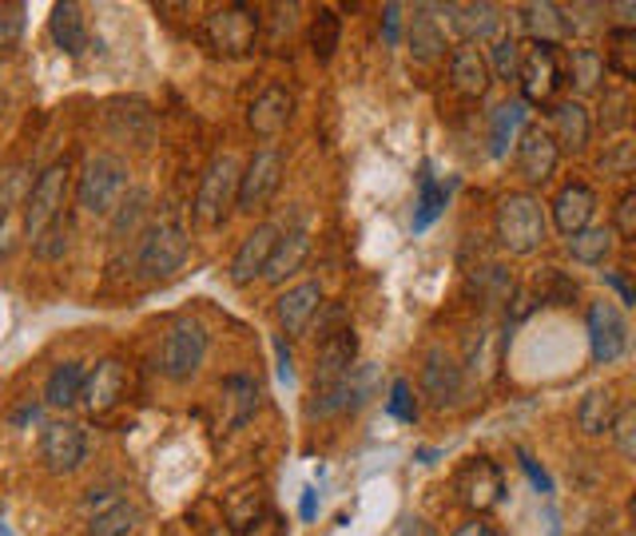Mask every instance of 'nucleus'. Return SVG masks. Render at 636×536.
Listing matches in <instances>:
<instances>
[{"instance_id": "obj_1", "label": "nucleus", "mask_w": 636, "mask_h": 536, "mask_svg": "<svg viewBox=\"0 0 636 536\" xmlns=\"http://www.w3.org/2000/svg\"><path fill=\"white\" fill-rule=\"evenodd\" d=\"M494 235L509 255H533L549 235V215L529 191H509L494 211Z\"/></svg>"}, {"instance_id": "obj_2", "label": "nucleus", "mask_w": 636, "mask_h": 536, "mask_svg": "<svg viewBox=\"0 0 636 536\" xmlns=\"http://www.w3.org/2000/svg\"><path fill=\"white\" fill-rule=\"evenodd\" d=\"M128 195V163L112 151H96L84 159V168L76 175V203L88 215L112 218V211Z\"/></svg>"}, {"instance_id": "obj_3", "label": "nucleus", "mask_w": 636, "mask_h": 536, "mask_svg": "<svg viewBox=\"0 0 636 536\" xmlns=\"http://www.w3.org/2000/svg\"><path fill=\"white\" fill-rule=\"evenodd\" d=\"M188 250H191V235L179 218H159L144 231L139 238V250H136V270L139 278L148 282H163V278L179 275V267L188 262Z\"/></svg>"}, {"instance_id": "obj_4", "label": "nucleus", "mask_w": 636, "mask_h": 536, "mask_svg": "<svg viewBox=\"0 0 636 536\" xmlns=\"http://www.w3.org/2000/svg\"><path fill=\"white\" fill-rule=\"evenodd\" d=\"M68 191H72V168L68 159H56L49 168L40 171L32 179L29 195L20 203V223H24V235L29 243L40 235L44 227H52L56 218H64V203H68Z\"/></svg>"}, {"instance_id": "obj_5", "label": "nucleus", "mask_w": 636, "mask_h": 536, "mask_svg": "<svg viewBox=\"0 0 636 536\" xmlns=\"http://www.w3.org/2000/svg\"><path fill=\"white\" fill-rule=\"evenodd\" d=\"M235 187H239V163L231 156H215L199 179V191H195V223L208 231H219L223 223L231 218L235 211Z\"/></svg>"}, {"instance_id": "obj_6", "label": "nucleus", "mask_w": 636, "mask_h": 536, "mask_svg": "<svg viewBox=\"0 0 636 536\" xmlns=\"http://www.w3.org/2000/svg\"><path fill=\"white\" fill-rule=\"evenodd\" d=\"M203 40L219 56H247L258 40V12L251 4H223L203 17Z\"/></svg>"}, {"instance_id": "obj_7", "label": "nucleus", "mask_w": 636, "mask_h": 536, "mask_svg": "<svg viewBox=\"0 0 636 536\" xmlns=\"http://www.w3.org/2000/svg\"><path fill=\"white\" fill-rule=\"evenodd\" d=\"M283 168L287 159L278 148H258L255 156L239 168V187H235V211L243 215H255L275 199L278 183H283Z\"/></svg>"}, {"instance_id": "obj_8", "label": "nucleus", "mask_w": 636, "mask_h": 536, "mask_svg": "<svg viewBox=\"0 0 636 536\" xmlns=\"http://www.w3.org/2000/svg\"><path fill=\"white\" fill-rule=\"evenodd\" d=\"M203 357H208V330L199 326L195 318H179L163 337V350H159L163 377L168 382H191L203 369Z\"/></svg>"}, {"instance_id": "obj_9", "label": "nucleus", "mask_w": 636, "mask_h": 536, "mask_svg": "<svg viewBox=\"0 0 636 536\" xmlns=\"http://www.w3.org/2000/svg\"><path fill=\"white\" fill-rule=\"evenodd\" d=\"M40 461L56 476L76 473V469L88 461V437H84V429H80L76 421H68V417L49 421L44 433H40Z\"/></svg>"}, {"instance_id": "obj_10", "label": "nucleus", "mask_w": 636, "mask_h": 536, "mask_svg": "<svg viewBox=\"0 0 636 536\" xmlns=\"http://www.w3.org/2000/svg\"><path fill=\"white\" fill-rule=\"evenodd\" d=\"M585 330H589V346H593V362L608 366V362H621L628 350V322L621 314L616 302L608 298H596L585 314Z\"/></svg>"}, {"instance_id": "obj_11", "label": "nucleus", "mask_w": 636, "mask_h": 536, "mask_svg": "<svg viewBox=\"0 0 636 536\" xmlns=\"http://www.w3.org/2000/svg\"><path fill=\"white\" fill-rule=\"evenodd\" d=\"M517 84H521V104H553L556 88L565 84V72H561L556 49L533 44L529 52H521Z\"/></svg>"}, {"instance_id": "obj_12", "label": "nucleus", "mask_w": 636, "mask_h": 536, "mask_svg": "<svg viewBox=\"0 0 636 536\" xmlns=\"http://www.w3.org/2000/svg\"><path fill=\"white\" fill-rule=\"evenodd\" d=\"M466 389V369L446 346H434L422 362V394L434 409H454Z\"/></svg>"}, {"instance_id": "obj_13", "label": "nucleus", "mask_w": 636, "mask_h": 536, "mask_svg": "<svg viewBox=\"0 0 636 536\" xmlns=\"http://www.w3.org/2000/svg\"><path fill=\"white\" fill-rule=\"evenodd\" d=\"M454 489L462 496V505L474 508V513H489V508L501 501L506 493V481H501V469L489 461V457H469L466 465L457 469Z\"/></svg>"}, {"instance_id": "obj_14", "label": "nucleus", "mask_w": 636, "mask_h": 536, "mask_svg": "<svg viewBox=\"0 0 636 536\" xmlns=\"http://www.w3.org/2000/svg\"><path fill=\"white\" fill-rule=\"evenodd\" d=\"M124 394H128V369H124L119 357H104V362H96V369L84 377L80 406L88 409L92 417H104L124 401Z\"/></svg>"}, {"instance_id": "obj_15", "label": "nucleus", "mask_w": 636, "mask_h": 536, "mask_svg": "<svg viewBox=\"0 0 636 536\" xmlns=\"http://www.w3.org/2000/svg\"><path fill=\"white\" fill-rule=\"evenodd\" d=\"M556 159H561V151H556L549 128H541V124H526L521 136H517V171H521L533 187H541V183L553 179Z\"/></svg>"}, {"instance_id": "obj_16", "label": "nucleus", "mask_w": 636, "mask_h": 536, "mask_svg": "<svg viewBox=\"0 0 636 536\" xmlns=\"http://www.w3.org/2000/svg\"><path fill=\"white\" fill-rule=\"evenodd\" d=\"M278 223H258L255 231H251L243 243H239L235 258H231V282L235 287H251L255 278H263V270H267V258L271 250H275V238H278Z\"/></svg>"}, {"instance_id": "obj_17", "label": "nucleus", "mask_w": 636, "mask_h": 536, "mask_svg": "<svg viewBox=\"0 0 636 536\" xmlns=\"http://www.w3.org/2000/svg\"><path fill=\"white\" fill-rule=\"evenodd\" d=\"M358 362V334L354 330H338V334L322 337L318 342V354H315V389L322 386H338L342 377L354 369Z\"/></svg>"}, {"instance_id": "obj_18", "label": "nucleus", "mask_w": 636, "mask_h": 536, "mask_svg": "<svg viewBox=\"0 0 636 536\" xmlns=\"http://www.w3.org/2000/svg\"><path fill=\"white\" fill-rule=\"evenodd\" d=\"M549 119H553V143L556 151H585L589 148V136H593V116H589V108L581 104V99H561V104H553L549 108Z\"/></svg>"}, {"instance_id": "obj_19", "label": "nucleus", "mask_w": 636, "mask_h": 536, "mask_svg": "<svg viewBox=\"0 0 636 536\" xmlns=\"http://www.w3.org/2000/svg\"><path fill=\"white\" fill-rule=\"evenodd\" d=\"M290 116H295V96H290L287 88H267L258 92L255 99H251L247 108V128L255 131L258 139H275L278 131L287 128Z\"/></svg>"}, {"instance_id": "obj_20", "label": "nucleus", "mask_w": 636, "mask_h": 536, "mask_svg": "<svg viewBox=\"0 0 636 536\" xmlns=\"http://www.w3.org/2000/svg\"><path fill=\"white\" fill-rule=\"evenodd\" d=\"M596 215V191L589 183H565L553 199V223L561 235H576V231L593 227Z\"/></svg>"}, {"instance_id": "obj_21", "label": "nucleus", "mask_w": 636, "mask_h": 536, "mask_svg": "<svg viewBox=\"0 0 636 536\" xmlns=\"http://www.w3.org/2000/svg\"><path fill=\"white\" fill-rule=\"evenodd\" d=\"M307 255H310V235H307V227H287V231H278L275 250H271L263 278H267L271 287H278V282H287L290 275H298V270H303Z\"/></svg>"}, {"instance_id": "obj_22", "label": "nucleus", "mask_w": 636, "mask_h": 536, "mask_svg": "<svg viewBox=\"0 0 636 536\" xmlns=\"http://www.w3.org/2000/svg\"><path fill=\"white\" fill-rule=\"evenodd\" d=\"M322 302H327V298H322V282L307 278V282H298V287H290L287 294L278 298V322H283L287 334H307L310 318L318 314Z\"/></svg>"}, {"instance_id": "obj_23", "label": "nucleus", "mask_w": 636, "mask_h": 536, "mask_svg": "<svg viewBox=\"0 0 636 536\" xmlns=\"http://www.w3.org/2000/svg\"><path fill=\"white\" fill-rule=\"evenodd\" d=\"M449 84H454V88L462 92V96H469V99H481L489 92L494 76H489L486 56H481L474 44L454 49V56H449Z\"/></svg>"}, {"instance_id": "obj_24", "label": "nucleus", "mask_w": 636, "mask_h": 536, "mask_svg": "<svg viewBox=\"0 0 636 536\" xmlns=\"http://www.w3.org/2000/svg\"><path fill=\"white\" fill-rule=\"evenodd\" d=\"M449 24L466 44H481V40H494L497 29H501V12L489 0H477V4H449Z\"/></svg>"}, {"instance_id": "obj_25", "label": "nucleus", "mask_w": 636, "mask_h": 536, "mask_svg": "<svg viewBox=\"0 0 636 536\" xmlns=\"http://www.w3.org/2000/svg\"><path fill=\"white\" fill-rule=\"evenodd\" d=\"M49 36L64 56H80L88 49V20H84V9L80 4H52L49 12Z\"/></svg>"}, {"instance_id": "obj_26", "label": "nucleus", "mask_w": 636, "mask_h": 536, "mask_svg": "<svg viewBox=\"0 0 636 536\" xmlns=\"http://www.w3.org/2000/svg\"><path fill=\"white\" fill-rule=\"evenodd\" d=\"M406 49L417 64H434V60L446 52V32H442V24L434 20V4L414 9L410 29H406Z\"/></svg>"}, {"instance_id": "obj_27", "label": "nucleus", "mask_w": 636, "mask_h": 536, "mask_svg": "<svg viewBox=\"0 0 636 536\" xmlns=\"http://www.w3.org/2000/svg\"><path fill=\"white\" fill-rule=\"evenodd\" d=\"M521 29H526L537 44H545V49H556L561 40L573 36V32H569L565 9H561V4H549V0H541V4H526V9H521Z\"/></svg>"}, {"instance_id": "obj_28", "label": "nucleus", "mask_w": 636, "mask_h": 536, "mask_svg": "<svg viewBox=\"0 0 636 536\" xmlns=\"http://www.w3.org/2000/svg\"><path fill=\"white\" fill-rule=\"evenodd\" d=\"M258 409V382L251 374L223 377V421L227 429H243Z\"/></svg>"}, {"instance_id": "obj_29", "label": "nucleus", "mask_w": 636, "mask_h": 536, "mask_svg": "<svg viewBox=\"0 0 636 536\" xmlns=\"http://www.w3.org/2000/svg\"><path fill=\"white\" fill-rule=\"evenodd\" d=\"M84 366L80 362H56L49 374V382H44V401H49L52 409H72L80 401V394H84Z\"/></svg>"}, {"instance_id": "obj_30", "label": "nucleus", "mask_w": 636, "mask_h": 536, "mask_svg": "<svg viewBox=\"0 0 636 536\" xmlns=\"http://www.w3.org/2000/svg\"><path fill=\"white\" fill-rule=\"evenodd\" d=\"M561 72H565V79L581 96H593V92H601V84H605V60H601L596 49H585V44L569 52V64Z\"/></svg>"}, {"instance_id": "obj_31", "label": "nucleus", "mask_w": 636, "mask_h": 536, "mask_svg": "<svg viewBox=\"0 0 636 536\" xmlns=\"http://www.w3.org/2000/svg\"><path fill=\"white\" fill-rule=\"evenodd\" d=\"M613 417H616V397L613 389H589L585 397H581V406H576V426H581V433L589 437H601L613 429Z\"/></svg>"}, {"instance_id": "obj_32", "label": "nucleus", "mask_w": 636, "mask_h": 536, "mask_svg": "<svg viewBox=\"0 0 636 536\" xmlns=\"http://www.w3.org/2000/svg\"><path fill=\"white\" fill-rule=\"evenodd\" d=\"M616 247V235L613 227H585L576 231V235H569V255H573V262H581V267H601L608 255H613Z\"/></svg>"}, {"instance_id": "obj_33", "label": "nucleus", "mask_w": 636, "mask_h": 536, "mask_svg": "<svg viewBox=\"0 0 636 536\" xmlns=\"http://www.w3.org/2000/svg\"><path fill=\"white\" fill-rule=\"evenodd\" d=\"M608 44H605V72H613V76H621L625 84H633L636 79V32L628 29H608Z\"/></svg>"}, {"instance_id": "obj_34", "label": "nucleus", "mask_w": 636, "mask_h": 536, "mask_svg": "<svg viewBox=\"0 0 636 536\" xmlns=\"http://www.w3.org/2000/svg\"><path fill=\"white\" fill-rule=\"evenodd\" d=\"M307 40H310V52H315L318 64L335 60L338 44H342V17H338L335 9H318L307 29Z\"/></svg>"}, {"instance_id": "obj_35", "label": "nucleus", "mask_w": 636, "mask_h": 536, "mask_svg": "<svg viewBox=\"0 0 636 536\" xmlns=\"http://www.w3.org/2000/svg\"><path fill=\"white\" fill-rule=\"evenodd\" d=\"M136 521H139L136 505L124 496V501H116V505L104 508V513L88 516V536H131Z\"/></svg>"}, {"instance_id": "obj_36", "label": "nucleus", "mask_w": 636, "mask_h": 536, "mask_svg": "<svg viewBox=\"0 0 636 536\" xmlns=\"http://www.w3.org/2000/svg\"><path fill=\"white\" fill-rule=\"evenodd\" d=\"M521 116H526V104L521 99H506V104H497L494 111V143H489V151H494L497 159L506 156L509 143H513V136H521Z\"/></svg>"}, {"instance_id": "obj_37", "label": "nucleus", "mask_w": 636, "mask_h": 536, "mask_svg": "<svg viewBox=\"0 0 636 536\" xmlns=\"http://www.w3.org/2000/svg\"><path fill=\"white\" fill-rule=\"evenodd\" d=\"M382 389V369L374 362H354L347 374V409H362Z\"/></svg>"}, {"instance_id": "obj_38", "label": "nucleus", "mask_w": 636, "mask_h": 536, "mask_svg": "<svg viewBox=\"0 0 636 536\" xmlns=\"http://www.w3.org/2000/svg\"><path fill=\"white\" fill-rule=\"evenodd\" d=\"M486 64H489V76L494 79L513 84L517 68H521V44H517V36H494V49H489Z\"/></svg>"}, {"instance_id": "obj_39", "label": "nucleus", "mask_w": 636, "mask_h": 536, "mask_svg": "<svg viewBox=\"0 0 636 536\" xmlns=\"http://www.w3.org/2000/svg\"><path fill=\"white\" fill-rule=\"evenodd\" d=\"M449 203V187L434 183L430 175H422V195H417V207H414V231H426Z\"/></svg>"}, {"instance_id": "obj_40", "label": "nucleus", "mask_w": 636, "mask_h": 536, "mask_svg": "<svg viewBox=\"0 0 636 536\" xmlns=\"http://www.w3.org/2000/svg\"><path fill=\"white\" fill-rule=\"evenodd\" d=\"M72 247V223L68 218H56L52 227H44L36 238H32V250H36V258H44V262H56V258H64Z\"/></svg>"}, {"instance_id": "obj_41", "label": "nucleus", "mask_w": 636, "mask_h": 536, "mask_svg": "<svg viewBox=\"0 0 636 536\" xmlns=\"http://www.w3.org/2000/svg\"><path fill=\"white\" fill-rule=\"evenodd\" d=\"M148 191H128L124 195V203H119L116 211H112V235H136L139 231V218L148 215Z\"/></svg>"}, {"instance_id": "obj_42", "label": "nucleus", "mask_w": 636, "mask_h": 536, "mask_svg": "<svg viewBox=\"0 0 636 536\" xmlns=\"http://www.w3.org/2000/svg\"><path fill=\"white\" fill-rule=\"evenodd\" d=\"M613 441L621 449V457H636V406L625 401V406H616V417H613Z\"/></svg>"}, {"instance_id": "obj_43", "label": "nucleus", "mask_w": 636, "mask_h": 536, "mask_svg": "<svg viewBox=\"0 0 636 536\" xmlns=\"http://www.w3.org/2000/svg\"><path fill=\"white\" fill-rule=\"evenodd\" d=\"M347 409V377L338 382V386H322L315 389V397L307 401V414L310 417H335Z\"/></svg>"}, {"instance_id": "obj_44", "label": "nucleus", "mask_w": 636, "mask_h": 536, "mask_svg": "<svg viewBox=\"0 0 636 536\" xmlns=\"http://www.w3.org/2000/svg\"><path fill=\"white\" fill-rule=\"evenodd\" d=\"M29 175H24V168H4L0 171V215L9 207H17V203H24V195H29Z\"/></svg>"}, {"instance_id": "obj_45", "label": "nucleus", "mask_w": 636, "mask_h": 536, "mask_svg": "<svg viewBox=\"0 0 636 536\" xmlns=\"http://www.w3.org/2000/svg\"><path fill=\"white\" fill-rule=\"evenodd\" d=\"M628 92L625 88H605V108H601V128L605 131H616L628 124Z\"/></svg>"}, {"instance_id": "obj_46", "label": "nucleus", "mask_w": 636, "mask_h": 536, "mask_svg": "<svg viewBox=\"0 0 636 536\" xmlns=\"http://www.w3.org/2000/svg\"><path fill=\"white\" fill-rule=\"evenodd\" d=\"M20 32H24V4H0V52L20 44Z\"/></svg>"}, {"instance_id": "obj_47", "label": "nucleus", "mask_w": 636, "mask_h": 536, "mask_svg": "<svg viewBox=\"0 0 636 536\" xmlns=\"http://www.w3.org/2000/svg\"><path fill=\"white\" fill-rule=\"evenodd\" d=\"M386 409L398 417V421H406V426L417 417V401H414V394H410V382H406V377H398L394 386H390Z\"/></svg>"}, {"instance_id": "obj_48", "label": "nucleus", "mask_w": 636, "mask_h": 536, "mask_svg": "<svg viewBox=\"0 0 636 536\" xmlns=\"http://www.w3.org/2000/svg\"><path fill=\"white\" fill-rule=\"evenodd\" d=\"M116 501H124V489L119 485H92L88 493H84V501H80V513H84V521H88V516L112 508Z\"/></svg>"}, {"instance_id": "obj_49", "label": "nucleus", "mask_w": 636, "mask_h": 536, "mask_svg": "<svg viewBox=\"0 0 636 536\" xmlns=\"http://www.w3.org/2000/svg\"><path fill=\"white\" fill-rule=\"evenodd\" d=\"M310 326H315V334H318V342H322V337H330V334H338V330H347L350 322H347V307H338V302H322V307H318V314L310 318Z\"/></svg>"}, {"instance_id": "obj_50", "label": "nucleus", "mask_w": 636, "mask_h": 536, "mask_svg": "<svg viewBox=\"0 0 636 536\" xmlns=\"http://www.w3.org/2000/svg\"><path fill=\"white\" fill-rule=\"evenodd\" d=\"M616 238H636V191H625L616 203V218L608 223Z\"/></svg>"}, {"instance_id": "obj_51", "label": "nucleus", "mask_w": 636, "mask_h": 536, "mask_svg": "<svg viewBox=\"0 0 636 536\" xmlns=\"http://www.w3.org/2000/svg\"><path fill=\"white\" fill-rule=\"evenodd\" d=\"M601 171H613V175H628V171H633V143H628V139H621L616 148H608L605 156H601Z\"/></svg>"}, {"instance_id": "obj_52", "label": "nucleus", "mask_w": 636, "mask_h": 536, "mask_svg": "<svg viewBox=\"0 0 636 536\" xmlns=\"http://www.w3.org/2000/svg\"><path fill=\"white\" fill-rule=\"evenodd\" d=\"M549 287H541V298L545 302H573V294H576V282H569L561 270H549Z\"/></svg>"}, {"instance_id": "obj_53", "label": "nucleus", "mask_w": 636, "mask_h": 536, "mask_svg": "<svg viewBox=\"0 0 636 536\" xmlns=\"http://www.w3.org/2000/svg\"><path fill=\"white\" fill-rule=\"evenodd\" d=\"M605 282L616 290V298H621L625 307H633V302H636V290H633V282H628V275H625V270H608V275H605Z\"/></svg>"}, {"instance_id": "obj_54", "label": "nucleus", "mask_w": 636, "mask_h": 536, "mask_svg": "<svg viewBox=\"0 0 636 536\" xmlns=\"http://www.w3.org/2000/svg\"><path fill=\"white\" fill-rule=\"evenodd\" d=\"M517 461H521V469H526L529 473V481H533L537 485V493H549V489H553V481H549V473L545 469H537V461L529 453H517Z\"/></svg>"}, {"instance_id": "obj_55", "label": "nucleus", "mask_w": 636, "mask_h": 536, "mask_svg": "<svg viewBox=\"0 0 636 536\" xmlns=\"http://www.w3.org/2000/svg\"><path fill=\"white\" fill-rule=\"evenodd\" d=\"M386 44H398V20H402V4H386Z\"/></svg>"}, {"instance_id": "obj_56", "label": "nucleus", "mask_w": 636, "mask_h": 536, "mask_svg": "<svg viewBox=\"0 0 636 536\" xmlns=\"http://www.w3.org/2000/svg\"><path fill=\"white\" fill-rule=\"evenodd\" d=\"M454 536H497V533H494V525H489V521H469V525L457 528Z\"/></svg>"}, {"instance_id": "obj_57", "label": "nucleus", "mask_w": 636, "mask_h": 536, "mask_svg": "<svg viewBox=\"0 0 636 536\" xmlns=\"http://www.w3.org/2000/svg\"><path fill=\"white\" fill-rule=\"evenodd\" d=\"M315 508H318V496H315V489H307V493H303V505H298L303 521H315Z\"/></svg>"}, {"instance_id": "obj_58", "label": "nucleus", "mask_w": 636, "mask_h": 536, "mask_svg": "<svg viewBox=\"0 0 636 536\" xmlns=\"http://www.w3.org/2000/svg\"><path fill=\"white\" fill-rule=\"evenodd\" d=\"M9 250H12V223L0 215V258L9 255Z\"/></svg>"}, {"instance_id": "obj_59", "label": "nucleus", "mask_w": 636, "mask_h": 536, "mask_svg": "<svg viewBox=\"0 0 636 536\" xmlns=\"http://www.w3.org/2000/svg\"><path fill=\"white\" fill-rule=\"evenodd\" d=\"M402 536H434V533H430V528L414 516V521H406V525H402Z\"/></svg>"}, {"instance_id": "obj_60", "label": "nucleus", "mask_w": 636, "mask_h": 536, "mask_svg": "<svg viewBox=\"0 0 636 536\" xmlns=\"http://www.w3.org/2000/svg\"><path fill=\"white\" fill-rule=\"evenodd\" d=\"M208 536H239V533H231V528L227 525H219V528H211V533Z\"/></svg>"}, {"instance_id": "obj_61", "label": "nucleus", "mask_w": 636, "mask_h": 536, "mask_svg": "<svg viewBox=\"0 0 636 536\" xmlns=\"http://www.w3.org/2000/svg\"><path fill=\"white\" fill-rule=\"evenodd\" d=\"M0 536H17V533H12V528L4 525V521H0Z\"/></svg>"}, {"instance_id": "obj_62", "label": "nucleus", "mask_w": 636, "mask_h": 536, "mask_svg": "<svg viewBox=\"0 0 636 536\" xmlns=\"http://www.w3.org/2000/svg\"><path fill=\"white\" fill-rule=\"evenodd\" d=\"M0 521H4V508H0Z\"/></svg>"}]
</instances>
